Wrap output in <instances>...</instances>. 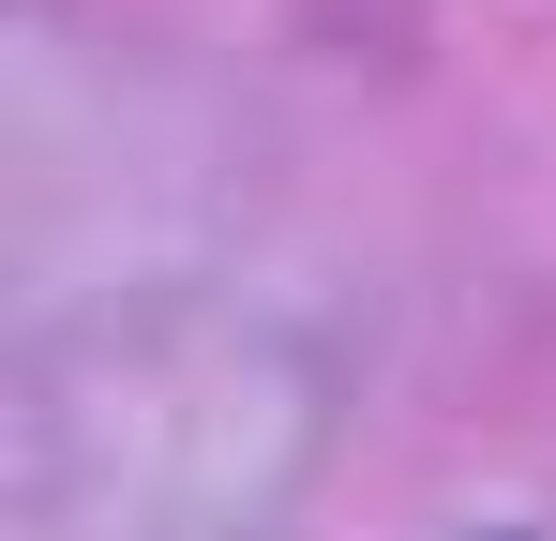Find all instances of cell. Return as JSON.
Returning a JSON list of instances; mask_svg holds the SVG:
<instances>
[]
</instances>
